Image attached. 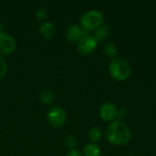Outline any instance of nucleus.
<instances>
[{
	"instance_id": "nucleus-1",
	"label": "nucleus",
	"mask_w": 156,
	"mask_h": 156,
	"mask_svg": "<svg viewBox=\"0 0 156 156\" xmlns=\"http://www.w3.org/2000/svg\"><path fill=\"white\" fill-rule=\"evenodd\" d=\"M105 136L107 141L116 146L128 144L132 137V133L127 124L122 121H113L110 122L105 129Z\"/></svg>"
},
{
	"instance_id": "nucleus-2",
	"label": "nucleus",
	"mask_w": 156,
	"mask_h": 156,
	"mask_svg": "<svg viewBox=\"0 0 156 156\" xmlns=\"http://www.w3.org/2000/svg\"><path fill=\"white\" fill-rule=\"evenodd\" d=\"M109 73L111 77L117 81L127 80L132 74V68L130 63L124 58L112 59L109 64Z\"/></svg>"
},
{
	"instance_id": "nucleus-3",
	"label": "nucleus",
	"mask_w": 156,
	"mask_h": 156,
	"mask_svg": "<svg viewBox=\"0 0 156 156\" xmlns=\"http://www.w3.org/2000/svg\"><path fill=\"white\" fill-rule=\"evenodd\" d=\"M81 28L88 31H95L104 22V15L100 10H90L83 13L80 18Z\"/></svg>"
},
{
	"instance_id": "nucleus-4",
	"label": "nucleus",
	"mask_w": 156,
	"mask_h": 156,
	"mask_svg": "<svg viewBox=\"0 0 156 156\" xmlns=\"http://www.w3.org/2000/svg\"><path fill=\"white\" fill-rule=\"evenodd\" d=\"M47 119L51 126L60 128L65 124L67 121V114L61 107L52 106L47 112Z\"/></svg>"
},
{
	"instance_id": "nucleus-5",
	"label": "nucleus",
	"mask_w": 156,
	"mask_h": 156,
	"mask_svg": "<svg viewBox=\"0 0 156 156\" xmlns=\"http://www.w3.org/2000/svg\"><path fill=\"white\" fill-rule=\"evenodd\" d=\"M98 41L96 38L89 34H84V36L81 37V39L78 42L77 48L80 55L82 56H89L92 54L95 49L97 48Z\"/></svg>"
},
{
	"instance_id": "nucleus-6",
	"label": "nucleus",
	"mask_w": 156,
	"mask_h": 156,
	"mask_svg": "<svg viewBox=\"0 0 156 156\" xmlns=\"http://www.w3.org/2000/svg\"><path fill=\"white\" fill-rule=\"evenodd\" d=\"M118 112H119V111H118L116 105L110 101L102 103L99 110L100 117L103 121L109 122L115 121V119L118 117Z\"/></svg>"
},
{
	"instance_id": "nucleus-7",
	"label": "nucleus",
	"mask_w": 156,
	"mask_h": 156,
	"mask_svg": "<svg viewBox=\"0 0 156 156\" xmlns=\"http://www.w3.org/2000/svg\"><path fill=\"white\" fill-rule=\"evenodd\" d=\"M16 48V39L9 34L1 32L0 33V56L9 55L15 51Z\"/></svg>"
},
{
	"instance_id": "nucleus-8",
	"label": "nucleus",
	"mask_w": 156,
	"mask_h": 156,
	"mask_svg": "<svg viewBox=\"0 0 156 156\" xmlns=\"http://www.w3.org/2000/svg\"><path fill=\"white\" fill-rule=\"evenodd\" d=\"M83 36H84V32L82 28L77 25H71L67 29V32L65 34L67 40L71 43H78Z\"/></svg>"
},
{
	"instance_id": "nucleus-9",
	"label": "nucleus",
	"mask_w": 156,
	"mask_h": 156,
	"mask_svg": "<svg viewBox=\"0 0 156 156\" xmlns=\"http://www.w3.org/2000/svg\"><path fill=\"white\" fill-rule=\"evenodd\" d=\"M39 32L41 34V36L46 38V39H51L55 34H56V27L55 26L48 21H45L43 22L40 27H39Z\"/></svg>"
},
{
	"instance_id": "nucleus-10",
	"label": "nucleus",
	"mask_w": 156,
	"mask_h": 156,
	"mask_svg": "<svg viewBox=\"0 0 156 156\" xmlns=\"http://www.w3.org/2000/svg\"><path fill=\"white\" fill-rule=\"evenodd\" d=\"M110 33H111L110 27L106 24H103L94 31L93 37L96 38L97 41H103L104 39H106L109 37Z\"/></svg>"
},
{
	"instance_id": "nucleus-11",
	"label": "nucleus",
	"mask_w": 156,
	"mask_h": 156,
	"mask_svg": "<svg viewBox=\"0 0 156 156\" xmlns=\"http://www.w3.org/2000/svg\"><path fill=\"white\" fill-rule=\"evenodd\" d=\"M101 151L100 146L94 143L87 144L83 148V155L84 156H101Z\"/></svg>"
},
{
	"instance_id": "nucleus-12",
	"label": "nucleus",
	"mask_w": 156,
	"mask_h": 156,
	"mask_svg": "<svg viewBox=\"0 0 156 156\" xmlns=\"http://www.w3.org/2000/svg\"><path fill=\"white\" fill-rule=\"evenodd\" d=\"M103 53H104V55L107 58L114 59L115 57L117 56L118 48H117V47H116V45L114 43L109 42L106 45H104V47H103Z\"/></svg>"
},
{
	"instance_id": "nucleus-13",
	"label": "nucleus",
	"mask_w": 156,
	"mask_h": 156,
	"mask_svg": "<svg viewBox=\"0 0 156 156\" xmlns=\"http://www.w3.org/2000/svg\"><path fill=\"white\" fill-rule=\"evenodd\" d=\"M39 101L45 105H51L54 101V94L49 90H44L39 93Z\"/></svg>"
},
{
	"instance_id": "nucleus-14",
	"label": "nucleus",
	"mask_w": 156,
	"mask_h": 156,
	"mask_svg": "<svg viewBox=\"0 0 156 156\" xmlns=\"http://www.w3.org/2000/svg\"><path fill=\"white\" fill-rule=\"evenodd\" d=\"M103 136V133L101 131V129L98 128V127H93L90 130L89 132V138L91 141V143H98L102 139Z\"/></svg>"
},
{
	"instance_id": "nucleus-15",
	"label": "nucleus",
	"mask_w": 156,
	"mask_h": 156,
	"mask_svg": "<svg viewBox=\"0 0 156 156\" xmlns=\"http://www.w3.org/2000/svg\"><path fill=\"white\" fill-rule=\"evenodd\" d=\"M36 16L38 21H45L48 16V12L45 6H40L37 9Z\"/></svg>"
},
{
	"instance_id": "nucleus-16",
	"label": "nucleus",
	"mask_w": 156,
	"mask_h": 156,
	"mask_svg": "<svg viewBox=\"0 0 156 156\" xmlns=\"http://www.w3.org/2000/svg\"><path fill=\"white\" fill-rule=\"evenodd\" d=\"M6 73H7L6 61L5 60V58H2V56H0V79L5 77Z\"/></svg>"
},
{
	"instance_id": "nucleus-17",
	"label": "nucleus",
	"mask_w": 156,
	"mask_h": 156,
	"mask_svg": "<svg viewBox=\"0 0 156 156\" xmlns=\"http://www.w3.org/2000/svg\"><path fill=\"white\" fill-rule=\"evenodd\" d=\"M65 144H66V146L69 147L70 150H73L74 147H75V145H76V139H75V137L72 136V135L68 136V137L65 139Z\"/></svg>"
},
{
	"instance_id": "nucleus-18",
	"label": "nucleus",
	"mask_w": 156,
	"mask_h": 156,
	"mask_svg": "<svg viewBox=\"0 0 156 156\" xmlns=\"http://www.w3.org/2000/svg\"><path fill=\"white\" fill-rule=\"evenodd\" d=\"M66 156H83V154H82L80 151L73 149V150L69 151V152H68V154H66Z\"/></svg>"
},
{
	"instance_id": "nucleus-19",
	"label": "nucleus",
	"mask_w": 156,
	"mask_h": 156,
	"mask_svg": "<svg viewBox=\"0 0 156 156\" xmlns=\"http://www.w3.org/2000/svg\"><path fill=\"white\" fill-rule=\"evenodd\" d=\"M4 29V26L2 25V23H0V33L2 32V30Z\"/></svg>"
}]
</instances>
